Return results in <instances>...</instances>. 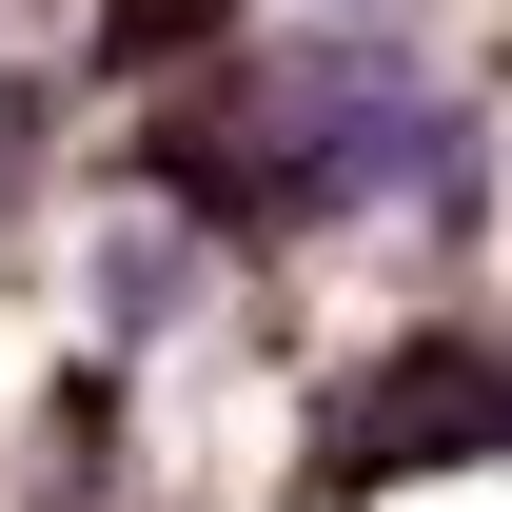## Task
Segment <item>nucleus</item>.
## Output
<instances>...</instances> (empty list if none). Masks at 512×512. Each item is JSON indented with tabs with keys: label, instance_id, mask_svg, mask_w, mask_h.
Masks as SVG:
<instances>
[{
	"label": "nucleus",
	"instance_id": "obj_1",
	"mask_svg": "<svg viewBox=\"0 0 512 512\" xmlns=\"http://www.w3.org/2000/svg\"><path fill=\"white\" fill-rule=\"evenodd\" d=\"M335 493H414V473H512V335H375L316 394Z\"/></svg>",
	"mask_w": 512,
	"mask_h": 512
},
{
	"label": "nucleus",
	"instance_id": "obj_2",
	"mask_svg": "<svg viewBox=\"0 0 512 512\" xmlns=\"http://www.w3.org/2000/svg\"><path fill=\"white\" fill-rule=\"evenodd\" d=\"M217 276H237V256L197 237L178 197H138V217H99V237H79V316L119 335V355H158L178 316H217Z\"/></svg>",
	"mask_w": 512,
	"mask_h": 512
},
{
	"label": "nucleus",
	"instance_id": "obj_3",
	"mask_svg": "<svg viewBox=\"0 0 512 512\" xmlns=\"http://www.w3.org/2000/svg\"><path fill=\"white\" fill-rule=\"evenodd\" d=\"M119 335H99V355H79V375H40V493H119Z\"/></svg>",
	"mask_w": 512,
	"mask_h": 512
},
{
	"label": "nucleus",
	"instance_id": "obj_4",
	"mask_svg": "<svg viewBox=\"0 0 512 512\" xmlns=\"http://www.w3.org/2000/svg\"><path fill=\"white\" fill-rule=\"evenodd\" d=\"M217 40H237V0H99L79 79H138V60H217Z\"/></svg>",
	"mask_w": 512,
	"mask_h": 512
},
{
	"label": "nucleus",
	"instance_id": "obj_5",
	"mask_svg": "<svg viewBox=\"0 0 512 512\" xmlns=\"http://www.w3.org/2000/svg\"><path fill=\"white\" fill-rule=\"evenodd\" d=\"M40 158H60V79H0V237L40 217Z\"/></svg>",
	"mask_w": 512,
	"mask_h": 512
},
{
	"label": "nucleus",
	"instance_id": "obj_6",
	"mask_svg": "<svg viewBox=\"0 0 512 512\" xmlns=\"http://www.w3.org/2000/svg\"><path fill=\"white\" fill-rule=\"evenodd\" d=\"M316 20H355V0H316Z\"/></svg>",
	"mask_w": 512,
	"mask_h": 512
}]
</instances>
